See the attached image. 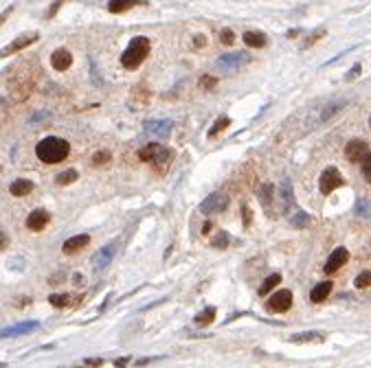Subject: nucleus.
<instances>
[{
    "instance_id": "obj_1",
    "label": "nucleus",
    "mask_w": 371,
    "mask_h": 368,
    "mask_svg": "<svg viewBox=\"0 0 371 368\" xmlns=\"http://www.w3.org/2000/svg\"><path fill=\"white\" fill-rule=\"evenodd\" d=\"M68 152H70L68 140L59 138V136H46V138H42L35 147V156L46 164L62 162V160L68 156Z\"/></svg>"
},
{
    "instance_id": "obj_2",
    "label": "nucleus",
    "mask_w": 371,
    "mask_h": 368,
    "mask_svg": "<svg viewBox=\"0 0 371 368\" xmlns=\"http://www.w3.org/2000/svg\"><path fill=\"white\" fill-rule=\"evenodd\" d=\"M147 53H149V40L147 37H134V40L128 44L125 53L121 55V64H123L125 68H136V66H141L145 61Z\"/></svg>"
},
{
    "instance_id": "obj_3",
    "label": "nucleus",
    "mask_w": 371,
    "mask_h": 368,
    "mask_svg": "<svg viewBox=\"0 0 371 368\" xmlns=\"http://www.w3.org/2000/svg\"><path fill=\"white\" fill-rule=\"evenodd\" d=\"M139 158L143 160V162H152L158 171H165L169 167V162H171V152L158 143H149L139 152Z\"/></svg>"
},
{
    "instance_id": "obj_4",
    "label": "nucleus",
    "mask_w": 371,
    "mask_h": 368,
    "mask_svg": "<svg viewBox=\"0 0 371 368\" xmlns=\"http://www.w3.org/2000/svg\"><path fill=\"white\" fill-rule=\"evenodd\" d=\"M345 180H342L341 171H338L336 167H327L325 171L321 173V180H318V188H321L323 195H327V193H332L334 188H341Z\"/></svg>"
},
{
    "instance_id": "obj_5",
    "label": "nucleus",
    "mask_w": 371,
    "mask_h": 368,
    "mask_svg": "<svg viewBox=\"0 0 371 368\" xmlns=\"http://www.w3.org/2000/svg\"><path fill=\"white\" fill-rule=\"evenodd\" d=\"M114 254H116V243H114V241H112V243H106L103 248H99L95 254H92V259H90L92 270H95V272L106 270V267L112 263Z\"/></svg>"
},
{
    "instance_id": "obj_6",
    "label": "nucleus",
    "mask_w": 371,
    "mask_h": 368,
    "mask_svg": "<svg viewBox=\"0 0 371 368\" xmlns=\"http://www.w3.org/2000/svg\"><path fill=\"white\" fill-rule=\"evenodd\" d=\"M228 206V195L227 193H211L209 197L200 204V213L202 215H211V213H220Z\"/></svg>"
},
{
    "instance_id": "obj_7",
    "label": "nucleus",
    "mask_w": 371,
    "mask_h": 368,
    "mask_svg": "<svg viewBox=\"0 0 371 368\" xmlns=\"http://www.w3.org/2000/svg\"><path fill=\"white\" fill-rule=\"evenodd\" d=\"M268 307L270 311H275V314H284V311H288L290 307H292V291L288 289H281V291H275V294L270 296L268 300Z\"/></svg>"
},
{
    "instance_id": "obj_8",
    "label": "nucleus",
    "mask_w": 371,
    "mask_h": 368,
    "mask_svg": "<svg viewBox=\"0 0 371 368\" xmlns=\"http://www.w3.org/2000/svg\"><path fill=\"white\" fill-rule=\"evenodd\" d=\"M248 59H251L248 53H227L215 61V66H218L220 70H235V68H239V66L248 64Z\"/></svg>"
},
{
    "instance_id": "obj_9",
    "label": "nucleus",
    "mask_w": 371,
    "mask_h": 368,
    "mask_svg": "<svg viewBox=\"0 0 371 368\" xmlns=\"http://www.w3.org/2000/svg\"><path fill=\"white\" fill-rule=\"evenodd\" d=\"M37 33H27V35H20V37H16V40L11 42L9 46H4L2 51H0V57H7V55H11V53H18V51H22V49H27V46H31L33 42H37Z\"/></svg>"
},
{
    "instance_id": "obj_10",
    "label": "nucleus",
    "mask_w": 371,
    "mask_h": 368,
    "mask_svg": "<svg viewBox=\"0 0 371 368\" xmlns=\"http://www.w3.org/2000/svg\"><path fill=\"white\" fill-rule=\"evenodd\" d=\"M349 261V252H347L345 248H336L334 252L330 254V259H327V263H325V272L327 274H334L336 270H341L345 263Z\"/></svg>"
},
{
    "instance_id": "obj_11",
    "label": "nucleus",
    "mask_w": 371,
    "mask_h": 368,
    "mask_svg": "<svg viewBox=\"0 0 371 368\" xmlns=\"http://www.w3.org/2000/svg\"><path fill=\"white\" fill-rule=\"evenodd\" d=\"M40 327V322L35 320H29V322H20V324H13V327H7L0 331V338H16V336H25L29 331H35Z\"/></svg>"
},
{
    "instance_id": "obj_12",
    "label": "nucleus",
    "mask_w": 371,
    "mask_h": 368,
    "mask_svg": "<svg viewBox=\"0 0 371 368\" xmlns=\"http://www.w3.org/2000/svg\"><path fill=\"white\" fill-rule=\"evenodd\" d=\"M173 123L171 121H147L145 123V131L152 136H158V138H165V136L171 134Z\"/></svg>"
},
{
    "instance_id": "obj_13",
    "label": "nucleus",
    "mask_w": 371,
    "mask_h": 368,
    "mask_svg": "<svg viewBox=\"0 0 371 368\" xmlns=\"http://www.w3.org/2000/svg\"><path fill=\"white\" fill-rule=\"evenodd\" d=\"M49 219H51V215L46 213L44 209H37V210H33V213L27 217V228L37 233V230H42L46 224H49Z\"/></svg>"
},
{
    "instance_id": "obj_14",
    "label": "nucleus",
    "mask_w": 371,
    "mask_h": 368,
    "mask_svg": "<svg viewBox=\"0 0 371 368\" xmlns=\"http://www.w3.org/2000/svg\"><path fill=\"white\" fill-rule=\"evenodd\" d=\"M88 243H90V237H88V235H75V237H70V239L64 241L62 252L64 254H75V252H79L82 248H86Z\"/></svg>"
},
{
    "instance_id": "obj_15",
    "label": "nucleus",
    "mask_w": 371,
    "mask_h": 368,
    "mask_svg": "<svg viewBox=\"0 0 371 368\" xmlns=\"http://www.w3.org/2000/svg\"><path fill=\"white\" fill-rule=\"evenodd\" d=\"M367 154V143L365 140H349L345 147V156L351 160V162H358L363 160V156Z\"/></svg>"
},
{
    "instance_id": "obj_16",
    "label": "nucleus",
    "mask_w": 371,
    "mask_h": 368,
    "mask_svg": "<svg viewBox=\"0 0 371 368\" xmlns=\"http://www.w3.org/2000/svg\"><path fill=\"white\" fill-rule=\"evenodd\" d=\"M70 64H73V55H70L66 49H57L51 55V66H53L55 70H68Z\"/></svg>"
},
{
    "instance_id": "obj_17",
    "label": "nucleus",
    "mask_w": 371,
    "mask_h": 368,
    "mask_svg": "<svg viewBox=\"0 0 371 368\" xmlns=\"http://www.w3.org/2000/svg\"><path fill=\"white\" fill-rule=\"evenodd\" d=\"M323 340H325V336L318 331H303V333H297V336L290 338V342L294 344H321Z\"/></svg>"
},
{
    "instance_id": "obj_18",
    "label": "nucleus",
    "mask_w": 371,
    "mask_h": 368,
    "mask_svg": "<svg viewBox=\"0 0 371 368\" xmlns=\"http://www.w3.org/2000/svg\"><path fill=\"white\" fill-rule=\"evenodd\" d=\"M244 44L251 46V49H261V46H266V35L259 31H246L244 33Z\"/></svg>"
},
{
    "instance_id": "obj_19",
    "label": "nucleus",
    "mask_w": 371,
    "mask_h": 368,
    "mask_svg": "<svg viewBox=\"0 0 371 368\" xmlns=\"http://www.w3.org/2000/svg\"><path fill=\"white\" fill-rule=\"evenodd\" d=\"M134 4H143L141 0H110L108 2V11L110 13H123L128 9H132Z\"/></svg>"
},
{
    "instance_id": "obj_20",
    "label": "nucleus",
    "mask_w": 371,
    "mask_h": 368,
    "mask_svg": "<svg viewBox=\"0 0 371 368\" xmlns=\"http://www.w3.org/2000/svg\"><path fill=\"white\" fill-rule=\"evenodd\" d=\"M330 291H332V283L325 281V283H321V285L314 287L312 294H310V298H312V303H323V300L330 296Z\"/></svg>"
},
{
    "instance_id": "obj_21",
    "label": "nucleus",
    "mask_w": 371,
    "mask_h": 368,
    "mask_svg": "<svg viewBox=\"0 0 371 368\" xmlns=\"http://www.w3.org/2000/svg\"><path fill=\"white\" fill-rule=\"evenodd\" d=\"M31 191H33V182H31V180H16V182H11V195L22 197V195H29Z\"/></svg>"
},
{
    "instance_id": "obj_22",
    "label": "nucleus",
    "mask_w": 371,
    "mask_h": 368,
    "mask_svg": "<svg viewBox=\"0 0 371 368\" xmlns=\"http://www.w3.org/2000/svg\"><path fill=\"white\" fill-rule=\"evenodd\" d=\"M75 296H70V294H53V296H49V303L53 305V307H57V309H62V307H70L75 303Z\"/></svg>"
},
{
    "instance_id": "obj_23",
    "label": "nucleus",
    "mask_w": 371,
    "mask_h": 368,
    "mask_svg": "<svg viewBox=\"0 0 371 368\" xmlns=\"http://www.w3.org/2000/svg\"><path fill=\"white\" fill-rule=\"evenodd\" d=\"M279 283H281V274H270V276L264 281V285L259 287V294H261V296H268L270 291L275 289L277 285H279Z\"/></svg>"
},
{
    "instance_id": "obj_24",
    "label": "nucleus",
    "mask_w": 371,
    "mask_h": 368,
    "mask_svg": "<svg viewBox=\"0 0 371 368\" xmlns=\"http://www.w3.org/2000/svg\"><path fill=\"white\" fill-rule=\"evenodd\" d=\"M345 105V101H336V103H330L327 107H323V112H321V116H318V123H325L327 119H332V116L336 114L341 107Z\"/></svg>"
},
{
    "instance_id": "obj_25",
    "label": "nucleus",
    "mask_w": 371,
    "mask_h": 368,
    "mask_svg": "<svg viewBox=\"0 0 371 368\" xmlns=\"http://www.w3.org/2000/svg\"><path fill=\"white\" fill-rule=\"evenodd\" d=\"M290 221H292L294 228H305V226H310V217L303 213V210H294L292 217H290Z\"/></svg>"
},
{
    "instance_id": "obj_26",
    "label": "nucleus",
    "mask_w": 371,
    "mask_h": 368,
    "mask_svg": "<svg viewBox=\"0 0 371 368\" xmlns=\"http://www.w3.org/2000/svg\"><path fill=\"white\" fill-rule=\"evenodd\" d=\"M77 180V171L75 169H66V171H62L57 178H55V182L59 184V186H64V184H70Z\"/></svg>"
},
{
    "instance_id": "obj_27",
    "label": "nucleus",
    "mask_w": 371,
    "mask_h": 368,
    "mask_svg": "<svg viewBox=\"0 0 371 368\" xmlns=\"http://www.w3.org/2000/svg\"><path fill=\"white\" fill-rule=\"evenodd\" d=\"M213 318H215V309L213 307H206L204 311H200V314L196 315V322L198 324H211L213 322Z\"/></svg>"
},
{
    "instance_id": "obj_28",
    "label": "nucleus",
    "mask_w": 371,
    "mask_h": 368,
    "mask_svg": "<svg viewBox=\"0 0 371 368\" xmlns=\"http://www.w3.org/2000/svg\"><path fill=\"white\" fill-rule=\"evenodd\" d=\"M228 123H231V119H228V116H220V119L215 121V125L209 130V136H211V138H213V136H218L222 130H227Z\"/></svg>"
},
{
    "instance_id": "obj_29",
    "label": "nucleus",
    "mask_w": 371,
    "mask_h": 368,
    "mask_svg": "<svg viewBox=\"0 0 371 368\" xmlns=\"http://www.w3.org/2000/svg\"><path fill=\"white\" fill-rule=\"evenodd\" d=\"M281 197H284V206H290V202H292V188H290L288 180L281 182Z\"/></svg>"
},
{
    "instance_id": "obj_30",
    "label": "nucleus",
    "mask_w": 371,
    "mask_h": 368,
    "mask_svg": "<svg viewBox=\"0 0 371 368\" xmlns=\"http://www.w3.org/2000/svg\"><path fill=\"white\" fill-rule=\"evenodd\" d=\"M354 285L358 287V289H363V287H369V285H371V272H360V274L356 276Z\"/></svg>"
},
{
    "instance_id": "obj_31",
    "label": "nucleus",
    "mask_w": 371,
    "mask_h": 368,
    "mask_svg": "<svg viewBox=\"0 0 371 368\" xmlns=\"http://www.w3.org/2000/svg\"><path fill=\"white\" fill-rule=\"evenodd\" d=\"M363 176H365V180L371 184V152L363 156Z\"/></svg>"
},
{
    "instance_id": "obj_32",
    "label": "nucleus",
    "mask_w": 371,
    "mask_h": 368,
    "mask_svg": "<svg viewBox=\"0 0 371 368\" xmlns=\"http://www.w3.org/2000/svg\"><path fill=\"white\" fill-rule=\"evenodd\" d=\"M211 245H213V248H227L228 245V235L227 233H218L213 239H211Z\"/></svg>"
},
{
    "instance_id": "obj_33",
    "label": "nucleus",
    "mask_w": 371,
    "mask_h": 368,
    "mask_svg": "<svg viewBox=\"0 0 371 368\" xmlns=\"http://www.w3.org/2000/svg\"><path fill=\"white\" fill-rule=\"evenodd\" d=\"M356 213H358L360 217H371V202H367V200L358 202V206H356Z\"/></svg>"
},
{
    "instance_id": "obj_34",
    "label": "nucleus",
    "mask_w": 371,
    "mask_h": 368,
    "mask_svg": "<svg viewBox=\"0 0 371 368\" xmlns=\"http://www.w3.org/2000/svg\"><path fill=\"white\" fill-rule=\"evenodd\" d=\"M215 86H218V79L211 77V75H204V77L200 79V88H204V90H213Z\"/></svg>"
},
{
    "instance_id": "obj_35",
    "label": "nucleus",
    "mask_w": 371,
    "mask_h": 368,
    "mask_svg": "<svg viewBox=\"0 0 371 368\" xmlns=\"http://www.w3.org/2000/svg\"><path fill=\"white\" fill-rule=\"evenodd\" d=\"M110 162V154L108 152H97L95 156H92V164L95 167H99V164H108Z\"/></svg>"
},
{
    "instance_id": "obj_36",
    "label": "nucleus",
    "mask_w": 371,
    "mask_h": 368,
    "mask_svg": "<svg viewBox=\"0 0 371 368\" xmlns=\"http://www.w3.org/2000/svg\"><path fill=\"white\" fill-rule=\"evenodd\" d=\"M220 42H222V44H227V46H231L233 42H235L233 31L231 29H222V31H220Z\"/></svg>"
},
{
    "instance_id": "obj_37",
    "label": "nucleus",
    "mask_w": 371,
    "mask_h": 368,
    "mask_svg": "<svg viewBox=\"0 0 371 368\" xmlns=\"http://www.w3.org/2000/svg\"><path fill=\"white\" fill-rule=\"evenodd\" d=\"M62 4H64V0H55V2L51 4V9H49V11H46V18H53L55 13H57V9L62 7Z\"/></svg>"
},
{
    "instance_id": "obj_38",
    "label": "nucleus",
    "mask_w": 371,
    "mask_h": 368,
    "mask_svg": "<svg viewBox=\"0 0 371 368\" xmlns=\"http://www.w3.org/2000/svg\"><path fill=\"white\" fill-rule=\"evenodd\" d=\"M360 68H363V66H360V64H356L354 68H351L349 73L345 75V79H347V81H351V79H356V77H358V75H360Z\"/></svg>"
},
{
    "instance_id": "obj_39",
    "label": "nucleus",
    "mask_w": 371,
    "mask_h": 368,
    "mask_svg": "<svg viewBox=\"0 0 371 368\" xmlns=\"http://www.w3.org/2000/svg\"><path fill=\"white\" fill-rule=\"evenodd\" d=\"M242 213H244V226L248 228V226H251V209H248V206H244Z\"/></svg>"
},
{
    "instance_id": "obj_40",
    "label": "nucleus",
    "mask_w": 371,
    "mask_h": 368,
    "mask_svg": "<svg viewBox=\"0 0 371 368\" xmlns=\"http://www.w3.org/2000/svg\"><path fill=\"white\" fill-rule=\"evenodd\" d=\"M84 364H90V366H101L103 360L101 357H90V360H84Z\"/></svg>"
},
{
    "instance_id": "obj_41",
    "label": "nucleus",
    "mask_w": 371,
    "mask_h": 368,
    "mask_svg": "<svg viewBox=\"0 0 371 368\" xmlns=\"http://www.w3.org/2000/svg\"><path fill=\"white\" fill-rule=\"evenodd\" d=\"M11 11H13V4H11V7H7V9H4V11H2V13H0V25H2V22H4V20H7V18H9V16H11Z\"/></svg>"
},
{
    "instance_id": "obj_42",
    "label": "nucleus",
    "mask_w": 371,
    "mask_h": 368,
    "mask_svg": "<svg viewBox=\"0 0 371 368\" xmlns=\"http://www.w3.org/2000/svg\"><path fill=\"white\" fill-rule=\"evenodd\" d=\"M7 243H9V241H7V235H4L2 230H0V250L7 248Z\"/></svg>"
},
{
    "instance_id": "obj_43",
    "label": "nucleus",
    "mask_w": 371,
    "mask_h": 368,
    "mask_svg": "<svg viewBox=\"0 0 371 368\" xmlns=\"http://www.w3.org/2000/svg\"><path fill=\"white\" fill-rule=\"evenodd\" d=\"M204 42H206V37H202V35H198V37H196V46H202Z\"/></svg>"
},
{
    "instance_id": "obj_44",
    "label": "nucleus",
    "mask_w": 371,
    "mask_h": 368,
    "mask_svg": "<svg viewBox=\"0 0 371 368\" xmlns=\"http://www.w3.org/2000/svg\"><path fill=\"white\" fill-rule=\"evenodd\" d=\"M128 362H130V360H128V357H123V360H116V362H114V364H119V366H123V364H128Z\"/></svg>"
},
{
    "instance_id": "obj_45",
    "label": "nucleus",
    "mask_w": 371,
    "mask_h": 368,
    "mask_svg": "<svg viewBox=\"0 0 371 368\" xmlns=\"http://www.w3.org/2000/svg\"><path fill=\"white\" fill-rule=\"evenodd\" d=\"M369 127H371V119H369Z\"/></svg>"
}]
</instances>
